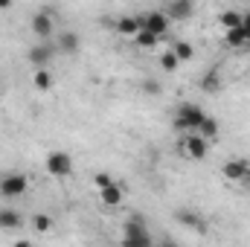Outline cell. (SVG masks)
Listing matches in <instances>:
<instances>
[{
  "label": "cell",
  "mask_w": 250,
  "mask_h": 247,
  "mask_svg": "<svg viewBox=\"0 0 250 247\" xmlns=\"http://www.w3.org/2000/svg\"><path fill=\"white\" fill-rule=\"evenodd\" d=\"M204 108H198L195 102H181L178 108H175V117H172V128L175 131H184V134H192V131H198L201 123H204Z\"/></svg>",
  "instance_id": "cell-1"
},
{
  "label": "cell",
  "mask_w": 250,
  "mask_h": 247,
  "mask_svg": "<svg viewBox=\"0 0 250 247\" xmlns=\"http://www.w3.org/2000/svg\"><path fill=\"white\" fill-rule=\"evenodd\" d=\"M123 242L125 245H134V247H151L154 239L148 233V221L143 215H131L125 221V230H123Z\"/></svg>",
  "instance_id": "cell-2"
},
{
  "label": "cell",
  "mask_w": 250,
  "mask_h": 247,
  "mask_svg": "<svg viewBox=\"0 0 250 247\" xmlns=\"http://www.w3.org/2000/svg\"><path fill=\"white\" fill-rule=\"evenodd\" d=\"M29 192V178L23 172H3L0 175V198H21Z\"/></svg>",
  "instance_id": "cell-3"
},
{
  "label": "cell",
  "mask_w": 250,
  "mask_h": 247,
  "mask_svg": "<svg viewBox=\"0 0 250 247\" xmlns=\"http://www.w3.org/2000/svg\"><path fill=\"white\" fill-rule=\"evenodd\" d=\"M29 29H32V35L41 38V41L53 38V35H56V18H53V12H50V9L35 12V15L29 18Z\"/></svg>",
  "instance_id": "cell-4"
},
{
  "label": "cell",
  "mask_w": 250,
  "mask_h": 247,
  "mask_svg": "<svg viewBox=\"0 0 250 247\" xmlns=\"http://www.w3.org/2000/svg\"><path fill=\"white\" fill-rule=\"evenodd\" d=\"M56 44L47 38V41H38V44H32L29 50H26V62L32 64V67H50V62L56 59Z\"/></svg>",
  "instance_id": "cell-5"
},
{
  "label": "cell",
  "mask_w": 250,
  "mask_h": 247,
  "mask_svg": "<svg viewBox=\"0 0 250 247\" xmlns=\"http://www.w3.org/2000/svg\"><path fill=\"white\" fill-rule=\"evenodd\" d=\"M181 151H184V157H189V160H207V154H209V140L201 137L198 131H192V134H187V140L181 143Z\"/></svg>",
  "instance_id": "cell-6"
},
{
  "label": "cell",
  "mask_w": 250,
  "mask_h": 247,
  "mask_svg": "<svg viewBox=\"0 0 250 247\" xmlns=\"http://www.w3.org/2000/svg\"><path fill=\"white\" fill-rule=\"evenodd\" d=\"M44 169L53 178H70L73 175V157L67 151H50L47 160H44Z\"/></svg>",
  "instance_id": "cell-7"
},
{
  "label": "cell",
  "mask_w": 250,
  "mask_h": 247,
  "mask_svg": "<svg viewBox=\"0 0 250 247\" xmlns=\"http://www.w3.org/2000/svg\"><path fill=\"white\" fill-rule=\"evenodd\" d=\"M221 175L230 181V184H250V163L242 157H233L221 166Z\"/></svg>",
  "instance_id": "cell-8"
},
{
  "label": "cell",
  "mask_w": 250,
  "mask_h": 247,
  "mask_svg": "<svg viewBox=\"0 0 250 247\" xmlns=\"http://www.w3.org/2000/svg\"><path fill=\"white\" fill-rule=\"evenodd\" d=\"M140 23H143L146 29H151L154 35L166 38V35H169V23H172V18H169L166 12H140Z\"/></svg>",
  "instance_id": "cell-9"
},
{
  "label": "cell",
  "mask_w": 250,
  "mask_h": 247,
  "mask_svg": "<svg viewBox=\"0 0 250 247\" xmlns=\"http://www.w3.org/2000/svg\"><path fill=\"white\" fill-rule=\"evenodd\" d=\"M175 221L181 224V227H187V230H195V233H201V236H207V218L201 215V212H195V209H189V206H181L178 212H175Z\"/></svg>",
  "instance_id": "cell-10"
},
{
  "label": "cell",
  "mask_w": 250,
  "mask_h": 247,
  "mask_svg": "<svg viewBox=\"0 0 250 247\" xmlns=\"http://www.w3.org/2000/svg\"><path fill=\"white\" fill-rule=\"evenodd\" d=\"M99 201H102V206H108V209H117V206H123V201H125V186L114 181L111 186L99 189Z\"/></svg>",
  "instance_id": "cell-11"
},
{
  "label": "cell",
  "mask_w": 250,
  "mask_h": 247,
  "mask_svg": "<svg viewBox=\"0 0 250 247\" xmlns=\"http://www.w3.org/2000/svg\"><path fill=\"white\" fill-rule=\"evenodd\" d=\"M56 50L64 53V56H76L79 50H82V41H79V35L73 32V29H64L56 35Z\"/></svg>",
  "instance_id": "cell-12"
},
{
  "label": "cell",
  "mask_w": 250,
  "mask_h": 247,
  "mask_svg": "<svg viewBox=\"0 0 250 247\" xmlns=\"http://www.w3.org/2000/svg\"><path fill=\"white\" fill-rule=\"evenodd\" d=\"M166 15H169L172 21H189V18L195 15V0H169Z\"/></svg>",
  "instance_id": "cell-13"
},
{
  "label": "cell",
  "mask_w": 250,
  "mask_h": 247,
  "mask_svg": "<svg viewBox=\"0 0 250 247\" xmlns=\"http://www.w3.org/2000/svg\"><path fill=\"white\" fill-rule=\"evenodd\" d=\"M140 15H120L117 21H114V29L120 32V35H125V38H134L137 32H140Z\"/></svg>",
  "instance_id": "cell-14"
},
{
  "label": "cell",
  "mask_w": 250,
  "mask_h": 247,
  "mask_svg": "<svg viewBox=\"0 0 250 247\" xmlns=\"http://www.w3.org/2000/svg\"><path fill=\"white\" fill-rule=\"evenodd\" d=\"M224 44L230 50H242V47H250V35L245 26H233V29H224Z\"/></svg>",
  "instance_id": "cell-15"
},
{
  "label": "cell",
  "mask_w": 250,
  "mask_h": 247,
  "mask_svg": "<svg viewBox=\"0 0 250 247\" xmlns=\"http://www.w3.org/2000/svg\"><path fill=\"white\" fill-rule=\"evenodd\" d=\"M23 227V215L12 206H0V230H21Z\"/></svg>",
  "instance_id": "cell-16"
},
{
  "label": "cell",
  "mask_w": 250,
  "mask_h": 247,
  "mask_svg": "<svg viewBox=\"0 0 250 247\" xmlns=\"http://www.w3.org/2000/svg\"><path fill=\"white\" fill-rule=\"evenodd\" d=\"M53 84H56V76L50 73V67H35V73H32V87L44 93V90H50Z\"/></svg>",
  "instance_id": "cell-17"
},
{
  "label": "cell",
  "mask_w": 250,
  "mask_h": 247,
  "mask_svg": "<svg viewBox=\"0 0 250 247\" xmlns=\"http://www.w3.org/2000/svg\"><path fill=\"white\" fill-rule=\"evenodd\" d=\"M131 41H134V44H137L140 50H151V47H154V44L160 41V35H154L151 29H146V26H140V32H137V35H134Z\"/></svg>",
  "instance_id": "cell-18"
},
{
  "label": "cell",
  "mask_w": 250,
  "mask_h": 247,
  "mask_svg": "<svg viewBox=\"0 0 250 247\" xmlns=\"http://www.w3.org/2000/svg\"><path fill=\"white\" fill-rule=\"evenodd\" d=\"M201 90H204V93H218V90H221V73H218V67H212V70L201 79Z\"/></svg>",
  "instance_id": "cell-19"
},
{
  "label": "cell",
  "mask_w": 250,
  "mask_h": 247,
  "mask_svg": "<svg viewBox=\"0 0 250 247\" xmlns=\"http://www.w3.org/2000/svg\"><path fill=\"white\" fill-rule=\"evenodd\" d=\"M172 53L181 59V64H184V62H192V59H195V47H192L189 41H181V38H175V41H172Z\"/></svg>",
  "instance_id": "cell-20"
},
{
  "label": "cell",
  "mask_w": 250,
  "mask_h": 247,
  "mask_svg": "<svg viewBox=\"0 0 250 247\" xmlns=\"http://www.w3.org/2000/svg\"><path fill=\"white\" fill-rule=\"evenodd\" d=\"M218 23H221L224 29H233V26H242V12H239V9H224V12L218 15Z\"/></svg>",
  "instance_id": "cell-21"
},
{
  "label": "cell",
  "mask_w": 250,
  "mask_h": 247,
  "mask_svg": "<svg viewBox=\"0 0 250 247\" xmlns=\"http://www.w3.org/2000/svg\"><path fill=\"white\" fill-rule=\"evenodd\" d=\"M29 224H32V230H35V233H50L56 221H53V215H47V212H35Z\"/></svg>",
  "instance_id": "cell-22"
},
{
  "label": "cell",
  "mask_w": 250,
  "mask_h": 247,
  "mask_svg": "<svg viewBox=\"0 0 250 247\" xmlns=\"http://www.w3.org/2000/svg\"><path fill=\"white\" fill-rule=\"evenodd\" d=\"M218 131H221V125H218L215 117H204V123H201V128H198V134H201V137H207V140H215V137H218Z\"/></svg>",
  "instance_id": "cell-23"
},
{
  "label": "cell",
  "mask_w": 250,
  "mask_h": 247,
  "mask_svg": "<svg viewBox=\"0 0 250 247\" xmlns=\"http://www.w3.org/2000/svg\"><path fill=\"white\" fill-rule=\"evenodd\" d=\"M160 67H163L166 73H175V70L181 67V59H178V56L172 53V47H169V50H166V53L160 56Z\"/></svg>",
  "instance_id": "cell-24"
},
{
  "label": "cell",
  "mask_w": 250,
  "mask_h": 247,
  "mask_svg": "<svg viewBox=\"0 0 250 247\" xmlns=\"http://www.w3.org/2000/svg\"><path fill=\"white\" fill-rule=\"evenodd\" d=\"M140 90H143L146 96H160V93H163V84H160L157 79H143V82H140Z\"/></svg>",
  "instance_id": "cell-25"
},
{
  "label": "cell",
  "mask_w": 250,
  "mask_h": 247,
  "mask_svg": "<svg viewBox=\"0 0 250 247\" xmlns=\"http://www.w3.org/2000/svg\"><path fill=\"white\" fill-rule=\"evenodd\" d=\"M114 184V175H108V172H99V175H93V186L96 189H105V186Z\"/></svg>",
  "instance_id": "cell-26"
},
{
  "label": "cell",
  "mask_w": 250,
  "mask_h": 247,
  "mask_svg": "<svg viewBox=\"0 0 250 247\" xmlns=\"http://www.w3.org/2000/svg\"><path fill=\"white\" fill-rule=\"evenodd\" d=\"M15 6V0H0V12H9Z\"/></svg>",
  "instance_id": "cell-27"
}]
</instances>
